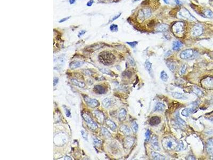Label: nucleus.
Here are the masks:
<instances>
[{
  "label": "nucleus",
  "instance_id": "49530a36",
  "mask_svg": "<svg viewBox=\"0 0 213 160\" xmlns=\"http://www.w3.org/2000/svg\"><path fill=\"white\" fill-rule=\"evenodd\" d=\"M81 136H82L83 138L84 139L86 140H87L88 139H87V134L86 133H85L83 130H81Z\"/></svg>",
  "mask_w": 213,
  "mask_h": 160
},
{
  "label": "nucleus",
  "instance_id": "79ce46f5",
  "mask_svg": "<svg viewBox=\"0 0 213 160\" xmlns=\"http://www.w3.org/2000/svg\"><path fill=\"white\" fill-rule=\"evenodd\" d=\"M83 73L85 75H91L93 73V72H92L91 69H88L83 70Z\"/></svg>",
  "mask_w": 213,
  "mask_h": 160
},
{
  "label": "nucleus",
  "instance_id": "37998d69",
  "mask_svg": "<svg viewBox=\"0 0 213 160\" xmlns=\"http://www.w3.org/2000/svg\"><path fill=\"white\" fill-rule=\"evenodd\" d=\"M101 141L100 140H99V139L96 138H93V144L95 145H99L101 144Z\"/></svg>",
  "mask_w": 213,
  "mask_h": 160
},
{
  "label": "nucleus",
  "instance_id": "a878e982",
  "mask_svg": "<svg viewBox=\"0 0 213 160\" xmlns=\"http://www.w3.org/2000/svg\"><path fill=\"white\" fill-rule=\"evenodd\" d=\"M71 81H72V83L74 85H76V86H77V87H79L80 88H84L85 86V84L84 82H83L78 81L76 79H73L71 80Z\"/></svg>",
  "mask_w": 213,
  "mask_h": 160
},
{
  "label": "nucleus",
  "instance_id": "dca6fc26",
  "mask_svg": "<svg viewBox=\"0 0 213 160\" xmlns=\"http://www.w3.org/2000/svg\"><path fill=\"white\" fill-rule=\"evenodd\" d=\"M169 26L166 24H160L156 27V31L159 32H165L168 30Z\"/></svg>",
  "mask_w": 213,
  "mask_h": 160
},
{
  "label": "nucleus",
  "instance_id": "680f3d73",
  "mask_svg": "<svg viewBox=\"0 0 213 160\" xmlns=\"http://www.w3.org/2000/svg\"><path fill=\"white\" fill-rule=\"evenodd\" d=\"M212 160H213V156H212Z\"/></svg>",
  "mask_w": 213,
  "mask_h": 160
},
{
  "label": "nucleus",
  "instance_id": "4be33fe9",
  "mask_svg": "<svg viewBox=\"0 0 213 160\" xmlns=\"http://www.w3.org/2000/svg\"><path fill=\"white\" fill-rule=\"evenodd\" d=\"M126 117V111L125 109H122L118 114V119L120 121L125 120Z\"/></svg>",
  "mask_w": 213,
  "mask_h": 160
},
{
  "label": "nucleus",
  "instance_id": "bf43d9fd",
  "mask_svg": "<svg viewBox=\"0 0 213 160\" xmlns=\"http://www.w3.org/2000/svg\"><path fill=\"white\" fill-rule=\"evenodd\" d=\"M65 160H72V159H71L70 157H68V156H66Z\"/></svg>",
  "mask_w": 213,
  "mask_h": 160
},
{
  "label": "nucleus",
  "instance_id": "6ab92c4d",
  "mask_svg": "<svg viewBox=\"0 0 213 160\" xmlns=\"http://www.w3.org/2000/svg\"><path fill=\"white\" fill-rule=\"evenodd\" d=\"M161 120L160 118L158 116H154L152 117L150 119V124L151 126H156L158 125L160 123Z\"/></svg>",
  "mask_w": 213,
  "mask_h": 160
},
{
  "label": "nucleus",
  "instance_id": "bb28decb",
  "mask_svg": "<svg viewBox=\"0 0 213 160\" xmlns=\"http://www.w3.org/2000/svg\"><path fill=\"white\" fill-rule=\"evenodd\" d=\"M165 108V105L161 102H157L154 108V111H162Z\"/></svg>",
  "mask_w": 213,
  "mask_h": 160
},
{
  "label": "nucleus",
  "instance_id": "f8f14e48",
  "mask_svg": "<svg viewBox=\"0 0 213 160\" xmlns=\"http://www.w3.org/2000/svg\"><path fill=\"white\" fill-rule=\"evenodd\" d=\"M151 146L155 151H159L160 150V148L159 145L158 141V138L156 136H154L152 138L151 140Z\"/></svg>",
  "mask_w": 213,
  "mask_h": 160
},
{
  "label": "nucleus",
  "instance_id": "4468645a",
  "mask_svg": "<svg viewBox=\"0 0 213 160\" xmlns=\"http://www.w3.org/2000/svg\"><path fill=\"white\" fill-rule=\"evenodd\" d=\"M93 91L98 95L104 94L106 92V89L100 85H96L93 88Z\"/></svg>",
  "mask_w": 213,
  "mask_h": 160
},
{
  "label": "nucleus",
  "instance_id": "de8ad7c7",
  "mask_svg": "<svg viewBox=\"0 0 213 160\" xmlns=\"http://www.w3.org/2000/svg\"><path fill=\"white\" fill-rule=\"evenodd\" d=\"M58 82H59V78L54 77V82H53V84H54V86H55V85L57 84V83Z\"/></svg>",
  "mask_w": 213,
  "mask_h": 160
},
{
  "label": "nucleus",
  "instance_id": "7c9ffc66",
  "mask_svg": "<svg viewBox=\"0 0 213 160\" xmlns=\"http://www.w3.org/2000/svg\"><path fill=\"white\" fill-rule=\"evenodd\" d=\"M101 133L102 135H104V136H105L106 138H110L111 136V134L110 133L108 130L104 127H102L101 128Z\"/></svg>",
  "mask_w": 213,
  "mask_h": 160
},
{
  "label": "nucleus",
  "instance_id": "7ed1b4c3",
  "mask_svg": "<svg viewBox=\"0 0 213 160\" xmlns=\"http://www.w3.org/2000/svg\"><path fill=\"white\" fill-rule=\"evenodd\" d=\"M172 31L176 36L182 37L185 32V24L183 21H177L173 25Z\"/></svg>",
  "mask_w": 213,
  "mask_h": 160
},
{
  "label": "nucleus",
  "instance_id": "c85d7f7f",
  "mask_svg": "<svg viewBox=\"0 0 213 160\" xmlns=\"http://www.w3.org/2000/svg\"><path fill=\"white\" fill-rule=\"evenodd\" d=\"M203 13L205 17L208 18H213V12L212 10L206 9L204 11Z\"/></svg>",
  "mask_w": 213,
  "mask_h": 160
},
{
  "label": "nucleus",
  "instance_id": "c756f323",
  "mask_svg": "<svg viewBox=\"0 0 213 160\" xmlns=\"http://www.w3.org/2000/svg\"><path fill=\"white\" fill-rule=\"evenodd\" d=\"M192 91L195 95L198 96H202L204 95L203 92H202L199 88L196 87H194L193 88Z\"/></svg>",
  "mask_w": 213,
  "mask_h": 160
},
{
  "label": "nucleus",
  "instance_id": "13d9d810",
  "mask_svg": "<svg viewBox=\"0 0 213 160\" xmlns=\"http://www.w3.org/2000/svg\"><path fill=\"white\" fill-rule=\"evenodd\" d=\"M163 1H164L166 4H169V0H163Z\"/></svg>",
  "mask_w": 213,
  "mask_h": 160
},
{
  "label": "nucleus",
  "instance_id": "5fc2aeb1",
  "mask_svg": "<svg viewBox=\"0 0 213 160\" xmlns=\"http://www.w3.org/2000/svg\"><path fill=\"white\" fill-rule=\"evenodd\" d=\"M174 1L177 5H180L181 4V2H180V0H174Z\"/></svg>",
  "mask_w": 213,
  "mask_h": 160
},
{
  "label": "nucleus",
  "instance_id": "8fccbe9b",
  "mask_svg": "<svg viewBox=\"0 0 213 160\" xmlns=\"http://www.w3.org/2000/svg\"><path fill=\"white\" fill-rule=\"evenodd\" d=\"M94 3V1L93 0H90V1H88L87 3V5L88 6H91L92 4H93V3Z\"/></svg>",
  "mask_w": 213,
  "mask_h": 160
},
{
  "label": "nucleus",
  "instance_id": "393cba45",
  "mask_svg": "<svg viewBox=\"0 0 213 160\" xmlns=\"http://www.w3.org/2000/svg\"><path fill=\"white\" fill-rule=\"evenodd\" d=\"M102 104L106 108H109L111 106L112 100L109 98H106L102 101Z\"/></svg>",
  "mask_w": 213,
  "mask_h": 160
},
{
  "label": "nucleus",
  "instance_id": "39448f33",
  "mask_svg": "<svg viewBox=\"0 0 213 160\" xmlns=\"http://www.w3.org/2000/svg\"><path fill=\"white\" fill-rule=\"evenodd\" d=\"M198 56V53L192 49H186L181 52L180 57L181 59L184 60L192 59L196 58Z\"/></svg>",
  "mask_w": 213,
  "mask_h": 160
},
{
  "label": "nucleus",
  "instance_id": "cd10ccee",
  "mask_svg": "<svg viewBox=\"0 0 213 160\" xmlns=\"http://www.w3.org/2000/svg\"><path fill=\"white\" fill-rule=\"evenodd\" d=\"M167 66L168 67L169 70H171L173 72H174L176 69V66L175 63L172 62H168L167 63Z\"/></svg>",
  "mask_w": 213,
  "mask_h": 160
},
{
  "label": "nucleus",
  "instance_id": "9d476101",
  "mask_svg": "<svg viewBox=\"0 0 213 160\" xmlns=\"http://www.w3.org/2000/svg\"><path fill=\"white\" fill-rule=\"evenodd\" d=\"M197 106L198 105H194L193 106H192L191 108H187L184 109L182 111L181 114H182V115L186 117L189 116L191 114H192L194 112V111L196 110Z\"/></svg>",
  "mask_w": 213,
  "mask_h": 160
},
{
  "label": "nucleus",
  "instance_id": "473e14b6",
  "mask_svg": "<svg viewBox=\"0 0 213 160\" xmlns=\"http://www.w3.org/2000/svg\"><path fill=\"white\" fill-rule=\"evenodd\" d=\"M160 78H161V80L162 81L165 82H166L168 81V75L167 74V73H166V72H165V71H162L161 72Z\"/></svg>",
  "mask_w": 213,
  "mask_h": 160
},
{
  "label": "nucleus",
  "instance_id": "f704fd0d",
  "mask_svg": "<svg viewBox=\"0 0 213 160\" xmlns=\"http://www.w3.org/2000/svg\"><path fill=\"white\" fill-rule=\"evenodd\" d=\"M143 12L144 14V16L145 18H148L150 17L151 15V10L149 9H145L144 10H143Z\"/></svg>",
  "mask_w": 213,
  "mask_h": 160
},
{
  "label": "nucleus",
  "instance_id": "9b49d317",
  "mask_svg": "<svg viewBox=\"0 0 213 160\" xmlns=\"http://www.w3.org/2000/svg\"><path fill=\"white\" fill-rule=\"evenodd\" d=\"M206 150L209 155L213 156V138L209 139L206 145Z\"/></svg>",
  "mask_w": 213,
  "mask_h": 160
},
{
  "label": "nucleus",
  "instance_id": "864d4df0",
  "mask_svg": "<svg viewBox=\"0 0 213 160\" xmlns=\"http://www.w3.org/2000/svg\"><path fill=\"white\" fill-rule=\"evenodd\" d=\"M120 15H121V13H119V14H118V15H117V16H115V17H113L112 18V19H111V21H113V20H116V19L118 18Z\"/></svg>",
  "mask_w": 213,
  "mask_h": 160
},
{
  "label": "nucleus",
  "instance_id": "603ef678",
  "mask_svg": "<svg viewBox=\"0 0 213 160\" xmlns=\"http://www.w3.org/2000/svg\"><path fill=\"white\" fill-rule=\"evenodd\" d=\"M85 33H86V31H84V30L81 31L80 32V33H79V37H80V36H81V35H83V34H84Z\"/></svg>",
  "mask_w": 213,
  "mask_h": 160
},
{
  "label": "nucleus",
  "instance_id": "f03ea898",
  "mask_svg": "<svg viewBox=\"0 0 213 160\" xmlns=\"http://www.w3.org/2000/svg\"><path fill=\"white\" fill-rule=\"evenodd\" d=\"M100 62L106 66L112 65L115 60V57L111 52L105 51L101 52L99 55Z\"/></svg>",
  "mask_w": 213,
  "mask_h": 160
},
{
  "label": "nucleus",
  "instance_id": "a18cd8bd",
  "mask_svg": "<svg viewBox=\"0 0 213 160\" xmlns=\"http://www.w3.org/2000/svg\"><path fill=\"white\" fill-rule=\"evenodd\" d=\"M128 44H129L131 47H135V46L137 45V42H136V41H135V42H126Z\"/></svg>",
  "mask_w": 213,
  "mask_h": 160
},
{
  "label": "nucleus",
  "instance_id": "c03bdc74",
  "mask_svg": "<svg viewBox=\"0 0 213 160\" xmlns=\"http://www.w3.org/2000/svg\"><path fill=\"white\" fill-rule=\"evenodd\" d=\"M63 108H64V109H65V113H66V114L67 116V117H69L70 116V115H71L70 110L68 108H67L66 106H63Z\"/></svg>",
  "mask_w": 213,
  "mask_h": 160
},
{
  "label": "nucleus",
  "instance_id": "ea45409f",
  "mask_svg": "<svg viewBox=\"0 0 213 160\" xmlns=\"http://www.w3.org/2000/svg\"><path fill=\"white\" fill-rule=\"evenodd\" d=\"M186 68H187L186 65H183L182 66V67H181V70L180 71V75H182L184 73H185L186 71Z\"/></svg>",
  "mask_w": 213,
  "mask_h": 160
},
{
  "label": "nucleus",
  "instance_id": "20e7f679",
  "mask_svg": "<svg viewBox=\"0 0 213 160\" xmlns=\"http://www.w3.org/2000/svg\"><path fill=\"white\" fill-rule=\"evenodd\" d=\"M177 17L181 19L189 21H194L197 20L196 18L192 15L186 8H182L177 13Z\"/></svg>",
  "mask_w": 213,
  "mask_h": 160
},
{
  "label": "nucleus",
  "instance_id": "4c0bfd02",
  "mask_svg": "<svg viewBox=\"0 0 213 160\" xmlns=\"http://www.w3.org/2000/svg\"><path fill=\"white\" fill-rule=\"evenodd\" d=\"M110 30L112 32H116L118 30V26L115 24H112L110 26Z\"/></svg>",
  "mask_w": 213,
  "mask_h": 160
},
{
  "label": "nucleus",
  "instance_id": "a211bd4d",
  "mask_svg": "<svg viewBox=\"0 0 213 160\" xmlns=\"http://www.w3.org/2000/svg\"><path fill=\"white\" fill-rule=\"evenodd\" d=\"M120 131L126 136H129L131 134V130L130 128L125 125H122L120 127Z\"/></svg>",
  "mask_w": 213,
  "mask_h": 160
},
{
  "label": "nucleus",
  "instance_id": "5701e85b",
  "mask_svg": "<svg viewBox=\"0 0 213 160\" xmlns=\"http://www.w3.org/2000/svg\"><path fill=\"white\" fill-rule=\"evenodd\" d=\"M151 156L153 159L154 160H165V157L164 156L161 155L158 153H156L155 152H152L151 153Z\"/></svg>",
  "mask_w": 213,
  "mask_h": 160
},
{
  "label": "nucleus",
  "instance_id": "09e8293b",
  "mask_svg": "<svg viewBox=\"0 0 213 160\" xmlns=\"http://www.w3.org/2000/svg\"><path fill=\"white\" fill-rule=\"evenodd\" d=\"M129 61L130 63L131 64V65H132V66L135 65V62H134V59L133 58L130 57V58L129 60Z\"/></svg>",
  "mask_w": 213,
  "mask_h": 160
},
{
  "label": "nucleus",
  "instance_id": "aec40b11",
  "mask_svg": "<svg viewBox=\"0 0 213 160\" xmlns=\"http://www.w3.org/2000/svg\"><path fill=\"white\" fill-rule=\"evenodd\" d=\"M83 64V63L82 62L75 61V62H73L72 63H71L70 64L69 67L71 69H74L79 68V67H80L81 66H82Z\"/></svg>",
  "mask_w": 213,
  "mask_h": 160
},
{
  "label": "nucleus",
  "instance_id": "2eb2a0df",
  "mask_svg": "<svg viewBox=\"0 0 213 160\" xmlns=\"http://www.w3.org/2000/svg\"><path fill=\"white\" fill-rule=\"evenodd\" d=\"M94 114L95 115V117H96V119H97L98 122L102 123L103 122H104L105 119V116L104 114H103L101 112L97 110V111H94Z\"/></svg>",
  "mask_w": 213,
  "mask_h": 160
},
{
  "label": "nucleus",
  "instance_id": "052dcab7",
  "mask_svg": "<svg viewBox=\"0 0 213 160\" xmlns=\"http://www.w3.org/2000/svg\"><path fill=\"white\" fill-rule=\"evenodd\" d=\"M139 1V0H135V1H134V2H135V1Z\"/></svg>",
  "mask_w": 213,
  "mask_h": 160
},
{
  "label": "nucleus",
  "instance_id": "e2e57ef3",
  "mask_svg": "<svg viewBox=\"0 0 213 160\" xmlns=\"http://www.w3.org/2000/svg\"><path fill=\"white\" fill-rule=\"evenodd\" d=\"M212 56H213V52L212 53Z\"/></svg>",
  "mask_w": 213,
  "mask_h": 160
},
{
  "label": "nucleus",
  "instance_id": "6e6552de",
  "mask_svg": "<svg viewBox=\"0 0 213 160\" xmlns=\"http://www.w3.org/2000/svg\"><path fill=\"white\" fill-rule=\"evenodd\" d=\"M201 84L206 89H213V77H208L201 81Z\"/></svg>",
  "mask_w": 213,
  "mask_h": 160
},
{
  "label": "nucleus",
  "instance_id": "1a4fd4ad",
  "mask_svg": "<svg viewBox=\"0 0 213 160\" xmlns=\"http://www.w3.org/2000/svg\"><path fill=\"white\" fill-rule=\"evenodd\" d=\"M84 100L86 104L92 108L96 107L99 105V101L95 99H91L87 96H85L84 97Z\"/></svg>",
  "mask_w": 213,
  "mask_h": 160
},
{
  "label": "nucleus",
  "instance_id": "58836bf2",
  "mask_svg": "<svg viewBox=\"0 0 213 160\" xmlns=\"http://www.w3.org/2000/svg\"><path fill=\"white\" fill-rule=\"evenodd\" d=\"M132 127L135 132H136L138 130V124L135 121H134L132 124Z\"/></svg>",
  "mask_w": 213,
  "mask_h": 160
},
{
  "label": "nucleus",
  "instance_id": "e433bc0d",
  "mask_svg": "<svg viewBox=\"0 0 213 160\" xmlns=\"http://www.w3.org/2000/svg\"><path fill=\"white\" fill-rule=\"evenodd\" d=\"M99 70H100V71H101V72L102 73H105V74H106L109 75H111V76L112 75V72H111V71L108 70V69H106V68H99Z\"/></svg>",
  "mask_w": 213,
  "mask_h": 160
},
{
  "label": "nucleus",
  "instance_id": "a19ab883",
  "mask_svg": "<svg viewBox=\"0 0 213 160\" xmlns=\"http://www.w3.org/2000/svg\"><path fill=\"white\" fill-rule=\"evenodd\" d=\"M150 138V131L148 130L145 132V141H149Z\"/></svg>",
  "mask_w": 213,
  "mask_h": 160
},
{
  "label": "nucleus",
  "instance_id": "b1692460",
  "mask_svg": "<svg viewBox=\"0 0 213 160\" xmlns=\"http://www.w3.org/2000/svg\"><path fill=\"white\" fill-rule=\"evenodd\" d=\"M106 126H107L111 130L114 131L116 129V125L114 122L112 121L111 120H106Z\"/></svg>",
  "mask_w": 213,
  "mask_h": 160
},
{
  "label": "nucleus",
  "instance_id": "72a5a7b5",
  "mask_svg": "<svg viewBox=\"0 0 213 160\" xmlns=\"http://www.w3.org/2000/svg\"><path fill=\"white\" fill-rule=\"evenodd\" d=\"M137 18H138V19L140 21H143L144 20L145 18L143 10H141L139 11V12H138V15H137Z\"/></svg>",
  "mask_w": 213,
  "mask_h": 160
},
{
  "label": "nucleus",
  "instance_id": "3c124183",
  "mask_svg": "<svg viewBox=\"0 0 213 160\" xmlns=\"http://www.w3.org/2000/svg\"><path fill=\"white\" fill-rule=\"evenodd\" d=\"M69 18H70V17L65 18H63V19H62L61 20H60V21H59V23H62V22H64V21H66V20H68V19H69Z\"/></svg>",
  "mask_w": 213,
  "mask_h": 160
},
{
  "label": "nucleus",
  "instance_id": "f257e3e1",
  "mask_svg": "<svg viewBox=\"0 0 213 160\" xmlns=\"http://www.w3.org/2000/svg\"><path fill=\"white\" fill-rule=\"evenodd\" d=\"M180 143L173 137H166L162 139V145L167 151H172L178 149Z\"/></svg>",
  "mask_w": 213,
  "mask_h": 160
},
{
  "label": "nucleus",
  "instance_id": "6e6d98bb",
  "mask_svg": "<svg viewBox=\"0 0 213 160\" xmlns=\"http://www.w3.org/2000/svg\"><path fill=\"white\" fill-rule=\"evenodd\" d=\"M75 1L76 0H69V3L70 4H73L75 2Z\"/></svg>",
  "mask_w": 213,
  "mask_h": 160
},
{
  "label": "nucleus",
  "instance_id": "f3484780",
  "mask_svg": "<svg viewBox=\"0 0 213 160\" xmlns=\"http://www.w3.org/2000/svg\"><path fill=\"white\" fill-rule=\"evenodd\" d=\"M171 95L172 96V97L176 99H183V100H186V99H187V97L185 95L181 93H179V92H172Z\"/></svg>",
  "mask_w": 213,
  "mask_h": 160
},
{
  "label": "nucleus",
  "instance_id": "0eeeda50",
  "mask_svg": "<svg viewBox=\"0 0 213 160\" xmlns=\"http://www.w3.org/2000/svg\"><path fill=\"white\" fill-rule=\"evenodd\" d=\"M204 32V28L201 25L197 24L194 25L191 31V34L193 37L201 36Z\"/></svg>",
  "mask_w": 213,
  "mask_h": 160
},
{
  "label": "nucleus",
  "instance_id": "2f4dec72",
  "mask_svg": "<svg viewBox=\"0 0 213 160\" xmlns=\"http://www.w3.org/2000/svg\"><path fill=\"white\" fill-rule=\"evenodd\" d=\"M145 69H147V70L149 73H151V70H152V64L149 61V60H147L146 62H145Z\"/></svg>",
  "mask_w": 213,
  "mask_h": 160
},
{
  "label": "nucleus",
  "instance_id": "423d86ee",
  "mask_svg": "<svg viewBox=\"0 0 213 160\" xmlns=\"http://www.w3.org/2000/svg\"><path fill=\"white\" fill-rule=\"evenodd\" d=\"M82 116L84 119L85 121L86 122L88 127L90 129L92 130H95L96 129H97V128H98V125L96 124V123L94 122V121L92 120V119L89 115L84 113L82 114Z\"/></svg>",
  "mask_w": 213,
  "mask_h": 160
},
{
  "label": "nucleus",
  "instance_id": "4d7b16f0",
  "mask_svg": "<svg viewBox=\"0 0 213 160\" xmlns=\"http://www.w3.org/2000/svg\"><path fill=\"white\" fill-rule=\"evenodd\" d=\"M187 159H189V160H195V159L192 156H188V158H187Z\"/></svg>",
  "mask_w": 213,
  "mask_h": 160
},
{
  "label": "nucleus",
  "instance_id": "412c9836",
  "mask_svg": "<svg viewBox=\"0 0 213 160\" xmlns=\"http://www.w3.org/2000/svg\"><path fill=\"white\" fill-rule=\"evenodd\" d=\"M182 43L179 41H175L173 43V49L175 51H179L182 47Z\"/></svg>",
  "mask_w": 213,
  "mask_h": 160
},
{
  "label": "nucleus",
  "instance_id": "ddd939ff",
  "mask_svg": "<svg viewBox=\"0 0 213 160\" xmlns=\"http://www.w3.org/2000/svg\"><path fill=\"white\" fill-rule=\"evenodd\" d=\"M134 143V138L131 137H127L124 140V147L126 148H130L132 146Z\"/></svg>",
  "mask_w": 213,
  "mask_h": 160
},
{
  "label": "nucleus",
  "instance_id": "c9c22d12",
  "mask_svg": "<svg viewBox=\"0 0 213 160\" xmlns=\"http://www.w3.org/2000/svg\"><path fill=\"white\" fill-rule=\"evenodd\" d=\"M176 120L177 121V122H178V123L180 124V125L184 126V125H186V122L184 121H183L182 119L180 118L179 115V114L176 115Z\"/></svg>",
  "mask_w": 213,
  "mask_h": 160
}]
</instances>
